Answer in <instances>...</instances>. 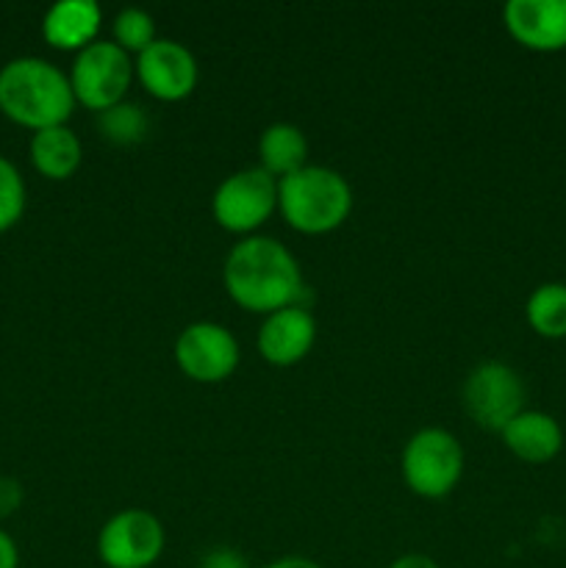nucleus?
Returning a JSON list of instances; mask_svg holds the SVG:
<instances>
[{"mask_svg":"<svg viewBox=\"0 0 566 568\" xmlns=\"http://www.w3.org/2000/svg\"><path fill=\"white\" fill-rule=\"evenodd\" d=\"M225 292L250 314H275L300 305L305 294L297 258L277 239L247 236L228 253L222 266Z\"/></svg>","mask_w":566,"mask_h":568,"instance_id":"1","label":"nucleus"},{"mask_svg":"<svg viewBox=\"0 0 566 568\" xmlns=\"http://www.w3.org/2000/svg\"><path fill=\"white\" fill-rule=\"evenodd\" d=\"M72 109L75 94L70 75L50 61L20 55L0 67V111L17 125L31 128L33 133L67 125Z\"/></svg>","mask_w":566,"mask_h":568,"instance_id":"2","label":"nucleus"},{"mask_svg":"<svg viewBox=\"0 0 566 568\" xmlns=\"http://www.w3.org/2000/svg\"><path fill=\"white\" fill-rule=\"evenodd\" d=\"M277 209L297 233L322 236L344 225L353 211V189L336 170L305 164L277 181Z\"/></svg>","mask_w":566,"mask_h":568,"instance_id":"3","label":"nucleus"},{"mask_svg":"<svg viewBox=\"0 0 566 568\" xmlns=\"http://www.w3.org/2000/svg\"><path fill=\"white\" fill-rule=\"evenodd\" d=\"M464 475V449L453 433L425 427L414 433L403 449V480L416 497L442 499Z\"/></svg>","mask_w":566,"mask_h":568,"instance_id":"4","label":"nucleus"},{"mask_svg":"<svg viewBox=\"0 0 566 568\" xmlns=\"http://www.w3.org/2000/svg\"><path fill=\"white\" fill-rule=\"evenodd\" d=\"M461 403L477 427L503 433L525 410V383L514 366L503 361H486L475 366L464 381Z\"/></svg>","mask_w":566,"mask_h":568,"instance_id":"5","label":"nucleus"},{"mask_svg":"<svg viewBox=\"0 0 566 568\" xmlns=\"http://www.w3.org/2000/svg\"><path fill=\"white\" fill-rule=\"evenodd\" d=\"M131 55L114 42L98 39L87 50L75 55V64L70 72V87L75 94V103L87 105L89 111L103 114L111 105L122 103L133 81Z\"/></svg>","mask_w":566,"mask_h":568,"instance_id":"6","label":"nucleus"},{"mask_svg":"<svg viewBox=\"0 0 566 568\" xmlns=\"http://www.w3.org/2000/svg\"><path fill=\"white\" fill-rule=\"evenodd\" d=\"M277 209V181L261 166L239 170L216 186L211 211L228 233H253Z\"/></svg>","mask_w":566,"mask_h":568,"instance_id":"7","label":"nucleus"},{"mask_svg":"<svg viewBox=\"0 0 566 568\" xmlns=\"http://www.w3.org/2000/svg\"><path fill=\"white\" fill-rule=\"evenodd\" d=\"M164 552V527L142 508L120 510L98 532V558L105 568H150Z\"/></svg>","mask_w":566,"mask_h":568,"instance_id":"8","label":"nucleus"},{"mask_svg":"<svg viewBox=\"0 0 566 568\" xmlns=\"http://www.w3.org/2000/svg\"><path fill=\"white\" fill-rule=\"evenodd\" d=\"M239 355L236 336L216 322H194L175 342L178 369L194 383L228 381L236 372Z\"/></svg>","mask_w":566,"mask_h":568,"instance_id":"9","label":"nucleus"},{"mask_svg":"<svg viewBox=\"0 0 566 568\" xmlns=\"http://www.w3.org/2000/svg\"><path fill=\"white\" fill-rule=\"evenodd\" d=\"M133 70H137L142 87L164 103L186 100L200 78V67L192 50L172 39H155L144 53H139Z\"/></svg>","mask_w":566,"mask_h":568,"instance_id":"10","label":"nucleus"},{"mask_svg":"<svg viewBox=\"0 0 566 568\" xmlns=\"http://www.w3.org/2000/svg\"><path fill=\"white\" fill-rule=\"evenodd\" d=\"M503 20L522 48L536 53L566 48V0H511Z\"/></svg>","mask_w":566,"mask_h":568,"instance_id":"11","label":"nucleus"},{"mask_svg":"<svg viewBox=\"0 0 566 568\" xmlns=\"http://www.w3.org/2000/svg\"><path fill=\"white\" fill-rule=\"evenodd\" d=\"M316 322L305 305H289L264 316L259 331V353L272 366H294L311 353Z\"/></svg>","mask_w":566,"mask_h":568,"instance_id":"12","label":"nucleus"},{"mask_svg":"<svg viewBox=\"0 0 566 568\" xmlns=\"http://www.w3.org/2000/svg\"><path fill=\"white\" fill-rule=\"evenodd\" d=\"M100 6L94 0H59L42 20V37L55 50H87L98 42Z\"/></svg>","mask_w":566,"mask_h":568,"instance_id":"13","label":"nucleus"},{"mask_svg":"<svg viewBox=\"0 0 566 568\" xmlns=\"http://www.w3.org/2000/svg\"><path fill=\"white\" fill-rule=\"evenodd\" d=\"M499 436L511 455L536 466L553 460L564 447V430L555 416L544 414V410H522Z\"/></svg>","mask_w":566,"mask_h":568,"instance_id":"14","label":"nucleus"},{"mask_svg":"<svg viewBox=\"0 0 566 568\" xmlns=\"http://www.w3.org/2000/svg\"><path fill=\"white\" fill-rule=\"evenodd\" d=\"M28 153H31V164L39 175H44L48 181H67L81 166L83 144L72 128L55 125L33 133Z\"/></svg>","mask_w":566,"mask_h":568,"instance_id":"15","label":"nucleus"},{"mask_svg":"<svg viewBox=\"0 0 566 568\" xmlns=\"http://www.w3.org/2000/svg\"><path fill=\"white\" fill-rule=\"evenodd\" d=\"M261 170L270 172L275 181L294 175L309 161V139L292 122H275L259 139Z\"/></svg>","mask_w":566,"mask_h":568,"instance_id":"16","label":"nucleus"},{"mask_svg":"<svg viewBox=\"0 0 566 568\" xmlns=\"http://www.w3.org/2000/svg\"><path fill=\"white\" fill-rule=\"evenodd\" d=\"M525 316L542 338H566V283H542L533 288Z\"/></svg>","mask_w":566,"mask_h":568,"instance_id":"17","label":"nucleus"},{"mask_svg":"<svg viewBox=\"0 0 566 568\" xmlns=\"http://www.w3.org/2000/svg\"><path fill=\"white\" fill-rule=\"evenodd\" d=\"M98 128L103 133V139H109L111 144H120V148H133V144L144 142L150 131V120L144 114L142 105L137 103H122L111 105L103 114H98Z\"/></svg>","mask_w":566,"mask_h":568,"instance_id":"18","label":"nucleus"},{"mask_svg":"<svg viewBox=\"0 0 566 568\" xmlns=\"http://www.w3.org/2000/svg\"><path fill=\"white\" fill-rule=\"evenodd\" d=\"M111 31H114L117 48L125 50L128 55L144 53V50L155 42V22L153 17L142 9H122L120 14L114 17Z\"/></svg>","mask_w":566,"mask_h":568,"instance_id":"19","label":"nucleus"},{"mask_svg":"<svg viewBox=\"0 0 566 568\" xmlns=\"http://www.w3.org/2000/svg\"><path fill=\"white\" fill-rule=\"evenodd\" d=\"M26 181L6 155H0V233L11 231L26 214Z\"/></svg>","mask_w":566,"mask_h":568,"instance_id":"20","label":"nucleus"},{"mask_svg":"<svg viewBox=\"0 0 566 568\" xmlns=\"http://www.w3.org/2000/svg\"><path fill=\"white\" fill-rule=\"evenodd\" d=\"M198 568H250L244 555L233 547H214L200 558Z\"/></svg>","mask_w":566,"mask_h":568,"instance_id":"21","label":"nucleus"},{"mask_svg":"<svg viewBox=\"0 0 566 568\" xmlns=\"http://www.w3.org/2000/svg\"><path fill=\"white\" fill-rule=\"evenodd\" d=\"M22 505V486L14 477L0 475V519H9L20 510Z\"/></svg>","mask_w":566,"mask_h":568,"instance_id":"22","label":"nucleus"},{"mask_svg":"<svg viewBox=\"0 0 566 568\" xmlns=\"http://www.w3.org/2000/svg\"><path fill=\"white\" fill-rule=\"evenodd\" d=\"M0 568H20V549L9 532L0 530Z\"/></svg>","mask_w":566,"mask_h":568,"instance_id":"23","label":"nucleus"},{"mask_svg":"<svg viewBox=\"0 0 566 568\" xmlns=\"http://www.w3.org/2000/svg\"><path fill=\"white\" fill-rule=\"evenodd\" d=\"M388 568H442V566H438L433 558H427V555L408 552V555H403V558L394 560V564Z\"/></svg>","mask_w":566,"mask_h":568,"instance_id":"24","label":"nucleus"},{"mask_svg":"<svg viewBox=\"0 0 566 568\" xmlns=\"http://www.w3.org/2000/svg\"><path fill=\"white\" fill-rule=\"evenodd\" d=\"M264 568H322V566L314 564V560H309V558H300V555H292V558H281Z\"/></svg>","mask_w":566,"mask_h":568,"instance_id":"25","label":"nucleus"}]
</instances>
